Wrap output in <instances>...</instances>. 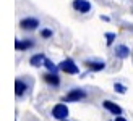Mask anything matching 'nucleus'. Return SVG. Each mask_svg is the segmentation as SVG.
<instances>
[{
    "instance_id": "obj_1",
    "label": "nucleus",
    "mask_w": 133,
    "mask_h": 121,
    "mask_svg": "<svg viewBox=\"0 0 133 121\" xmlns=\"http://www.w3.org/2000/svg\"><path fill=\"white\" fill-rule=\"evenodd\" d=\"M58 68H60L63 73H66V74H78V73H79V68L75 65V62H73L71 58L63 60V62L58 65Z\"/></svg>"
},
{
    "instance_id": "obj_2",
    "label": "nucleus",
    "mask_w": 133,
    "mask_h": 121,
    "mask_svg": "<svg viewBox=\"0 0 133 121\" xmlns=\"http://www.w3.org/2000/svg\"><path fill=\"white\" fill-rule=\"evenodd\" d=\"M52 116H54L55 119H60V121L66 119V118H68V107H66L65 103L55 105L54 108H52Z\"/></svg>"
},
{
    "instance_id": "obj_3",
    "label": "nucleus",
    "mask_w": 133,
    "mask_h": 121,
    "mask_svg": "<svg viewBox=\"0 0 133 121\" xmlns=\"http://www.w3.org/2000/svg\"><path fill=\"white\" fill-rule=\"evenodd\" d=\"M84 97H86V92L83 89H73L63 97V102H78V100H81Z\"/></svg>"
},
{
    "instance_id": "obj_4",
    "label": "nucleus",
    "mask_w": 133,
    "mask_h": 121,
    "mask_svg": "<svg viewBox=\"0 0 133 121\" xmlns=\"http://www.w3.org/2000/svg\"><path fill=\"white\" fill-rule=\"evenodd\" d=\"M73 8L81 13H88L91 10V3L88 0H73Z\"/></svg>"
},
{
    "instance_id": "obj_5",
    "label": "nucleus",
    "mask_w": 133,
    "mask_h": 121,
    "mask_svg": "<svg viewBox=\"0 0 133 121\" xmlns=\"http://www.w3.org/2000/svg\"><path fill=\"white\" fill-rule=\"evenodd\" d=\"M102 107L105 110H109L112 115H117V116H120L122 115V108L118 107L117 103H114V102H110V100H105V102H102Z\"/></svg>"
},
{
    "instance_id": "obj_6",
    "label": "nucleus",
    "mask_w": 133,
    "mask_h": 121,
    "mask_svg": "<svg viewBox=\"0 0 133 121\" xmlns=\"http://www.w3.org/2000/svg\"><path fill=\"white\" fill-rule=\"evenodd\" d=\"M21 28L23 29H29V31H32V29H36L37 26H39V21L36 18H24V19H21Z\"/></svg>"
},
{
    "instance_id": "obj_7",
    "label": "nucleus",
    "mask_w": 133,
    "mask_h": 121,
    "mask_svg": "<svg viewBox=\"0 0 133 121\" xmlns=\"http://www.w3.org/2000/svg\"><path fill=\"white\" fill-rule=\"evenodd\" d=\"M86 66H88V70L89 71H102L105 68V63L104 62H94V60H88L86 62Z\"/></svg>"
},
{
    "instance_id": "obj_8",
    "label": "nucleus",
    "mask_w": 133,
    "mask_h": 121,
    "mask_svg": "<svg viewBox=\"0 0 133 121\" xmlns=\"http://www.w3.org/2000/svg\"><path fill=\"white\" fill-rule=\"evenodd\" d=\"M44 81H45V82H47V84H50V86H58V84H60V79H58V76H57V73H47V74H44Z\"/></svg>"
},
{
    "instance_id": "obj_9",
    "label": "nucleus",
    "mask_w": 133,
    "mask_h": 121,
    "mask_svg": "<svg viewBox=\"0 0 133 121\" xmlns=\"http://www.w3.org/2000/svg\"><path fill=\"white\" fill-rule=\"evenodd\" d=\"M130 55V49L127 45H117L115 47V57L118 58H127Z\"/></svg>"
},
{
    "instance_id": "obj_10",
    "label": "nucleus",
    "mask_w": 133,
    "mask_h": 121,
    "mask_svg": "<svg viewBox=\"0 0 133 121\" xmlns=\"http://www.w3.org/2000/svg\"><path fill=\"white\" fill-rule=\"evenodd\" d=\"M26 89H28V86H26L21 79H16V82H15V92H16V95L21 97L23 94L26 92Z\"/></svg>"
},
{
    "instance_id": "obj_11",
    "label": "nucleus",
    "mask_w": 133,
    "mask_h": 121,
    "mask_svg": "<svg viewBox=\"0 0 133 121\" xmlns=\"http://www.w3.org/2000/svg\"><path fill=\"white\" fill-rule=\"evenodd\" d=\"M34 45L32 44V40H16L15 42V47L18 50H26V49H31V47Z\"/></svg>"
},
{
    "instance_id": "obj_12",
    "label": "nucleus",
    "mask_w": 133,
    "mask_h": 121,
    "mask_svg": "<svg viewBox=\"0 0 133 121\" xmlns=\"http://www.w3.org/2000/svg\"><path fill=\"white\" fill-rule=\"evenodd\" d=\"M44 62H45V57L42 55V53H37V55L31 57V60H29V63H31L32 66H39V65H42Z\"/></svg>"
},
{
    "instance_id": "obj_13",
    "label": "nucleus",
    "mask_w": 133,
    "mask_h": 121,
    "mask_svg": "<svg viewBox=\"0 0 133 121\" xmlns=\"http://www.w3.org/2000/svg\"><path fill=\"white\" fill-rule=\"evenodd\" d=\"M44 66H45V68H47L50 73H57V70H58V68H57V66H55L54 63L50 62L49 58H45V62H44Z\"/></svg>"
},
{
    "instance_id": "obj_14",
    "label": "nucleus",
    "mask_w": 133,
    "mask_h": 121,
    "mask_svg": "<svg viewBox=\"0 0 133 121\" xmlns=\"http://www.w3.org/2000/svg\"><path fill=\"white\" fill-rule=\"evenodd\" d=\"M114 89H115L118 94H125V92H127V87H125L123 84H120V82H115V84H114Z\"/></svg>"
},
{
    "instance_id": "obj_15",
    "label": "nucleus",
    "mask_w": 133,
    "mask_h": 121,
    "mask_svg": "<svg viewBox=\"0 0 133 121\" xmlns=\"http://www.w3.org/2000/svg\"><path fill=\"white\" fill-rule=\"evenodd\" d=\"M114 39H115V34H114V32H107V34H105V40H107V45H110L112 42H114Z\"/></svg>"
},
{
    "instance_id": "obj_16",
    "label": "nucleus",
    "mask_w": 133,
    "mask_h": 121,
    "mask_svg": "<svg viewBox=\"0 0 133 121\" xmlns=\"http://www.w3.org/2000/svg\"><path fill=\"white\" fill-rule=\"evenodd\" d=\"M41 36H42V37H50V36H52V31H50V29H42V31H41Z\"/></svg>"
},
{
    "instance_id": "obj_17",
    "label": "nucleus",
    "mask_w": 133,
    "mask_h": 121,
    "mask_svg": "<svg viewBox=\"0 0 133 121\" xmlns=\"http://www.w3.org/2000/svg\"><path fill=\"white\" fill-rule=\"evenodd\" d=\"M101 19H102V21H107V23L110 21V19H109V16H101Z\"/></svg>"
},
{
    "instance_id": "obj_18",
    "label": "nucleus",
    "mask_w": 133,
    "mask_h": 121,
    "mask_svg": "<svg viewBox=\"0 0 133 121\" xmlns=\"http://www.w3.org/2000/svg\"><path fill=\"white\" fill-rule=\"evenodd\" d=\"M115 121H127V119L122 118V116H117V118H115Z\"/></svg>"
},
{
    "instance_id": "obj_19",
    "label": "nucleus",
    "mask_w": 133,
    "mask_h": 121,
    "mask_svg": "<svg viewBox=\"0 0 133 121\" xmlns=\"http://www.w3.org/2000/svg\"><path fill=\"white\" fill-rule=\"evenodd\" d=\"M63 121H65V119H63Z\"/></svg>"
}]
</instances>
